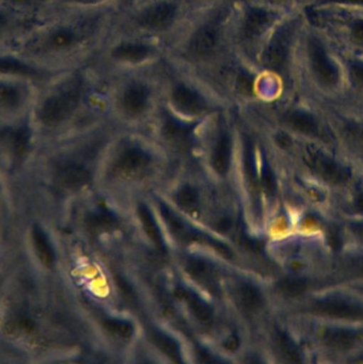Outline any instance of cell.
I'll list each match as a JSON object with an SVG mask.
<instances>
[{
    "mask_svg": "<svg viewBox=\"0 0 363 364\" xmlns=\"http://www.w3.org/2000/svg\"><path fill=\"white\" fill-rule=\"evenodd\" d=\"M177 202L183 208H191L198 203V193L192 187L184 186L177 193Z\"/></svg>",
    "mask_w": 363,
    "mask_h": 364,
    "instance_id": "1f68e13d",
    "label": "cell"
},
{
    "mask_svg": "<svg viewBox=\"0 0 363 364\" xmlns=\"http://www.w3.org/2000/svg\"><path fill=\"white\" fill-rule=\"evenodd\" d=\"M175 295L179 299L186 301L190 312L200 323H211V319H213V312H211V308L196 294L184 289V287H177L175 289Z\"/></svg>",
    "mask_w": 363,
    "mask_h": 364,
    "instance_id": "44dd1931",
    "label": "cell"
},
{
    "mask_svg": "<svg viewBox=\"0 0 363 364\" xmlns=\"http://www.w3.org/2000/svg\"><path fill=\"white\" fill-rule=\"evenodd\" d=\"M354 210L357 213H363V193H359L354 199Z\"/></svg>",
    "mask_w": 363,
    "mask_h": 364,
    "instance_id": "60d3db41",
    "label": "cell"
},
{
    "mask_svg": "<svg viewBox=\"0 0 363 364\" xmlns=\"http://www.w3.org/2000/svg\"><path fill=\"white\" fill-rule=\"evenodd\" d=\"M42 82L29 76L0 72V120H30Z\"/></svg>",
    "mask_w": 363,
    "mask_h": 364,
    "instance_id": "30bf717a",
    "label": "cell"
},
{
    "mask_svg": "<svg viewBox=\"0 0 363 364\" xmlns=\"http://www.w3.org/2000/svg\"><path fill=\"white\" fill-rule=\"evenodd\" d=\"M297 36V21L286 14L265 40L253 60L258 73L281 82L290 72Z\"/></svg>",
    "mask_w": 363,
    "mask_h": 364,
    "instance_id": "9c48e42d",
    "label": "cell"
},
{
    "mask_svg": "<svg viewBox=\"0 0 363 364\" xmlns=\"http://www.w3.org/2000/svg\"><path fill=\"white\" fill-rule=\"evenodd\" d=\"M349 229L354 235L363 238V223H352L349 225Z\"/></svg>",
    "mask_w": 363,
    "mask_h": 364,
    "instance_id": "ab89813d",
    "label": "cell"
},
{
    "mask_svg": "<svg viewBox=\"0 0 363 364\" xmlns=\"http://www.w3.org/2000/svg\"><path fill=\"white\" fill-rule=\"evenodd\" d=\"M151 155L147 150L130 141L122 148L115 159V169L122 173L130 174L144 169L151 163Z\"/></svg>",
    "mask_w": 363,
    "mask_h": 364,
    "instance_id": "2e32d148",
    "label": "cell"
},
{
    "mask_svg": "<svg viewBox=\"0 0 363 364\" xmlns=\"http://www.w3.org/2000/svg\"><path fill=\"white\" fill-rule=\"evenodd\" d=\"M223 346L224 348L228 349V350H236V349L238 348L239 346L238 338H237V336H231L230 338H228V340H226V342H224Z\"/></svg>",
    "mask_w": 363,
    "mask_h": 364,
    "instance_id": "74e56055",
    "label": "cell"
},
{
    "mask_svg": "<svg viewBox=\"0 0 363 364\" xmlns=\"http://www.w3.org/2000/svg\"><path fill=\"white\" fill-rule=\"evenodd\" d=\"M307 287H309L307 281L303 278H297V277L282 279L275 285L278 293L288 298L299 297V296L303 295L307 291Z\"/></svg>",
    "mask_w": 363,
    "mask_h": 364,
    "instance_id": "484cf974",
    "label": "cell"
},
{
    "mask_svg": "<svg viewBox=\"0 0 363 364\" xmlns=\"http://www.w3.org/2000/svg\"><path fill=\"white\" fill-rule=\"evenodd\" d=\"M152 340L155 343L158 349H160L172 361L177 362V363L182 362L181 349L174 338L164 332L154 330L152 332Z\"/></svg>",
    "mask_w": 363,
    "mask_h": 364,
    "instance_id": "cb8c5ba5",
    "label": "cell"
},
{
    "mask_svg": "<svg viewBox=\"0 0 363 364\" xmlns=\"http://www.w3.org/2000/svg\"><path fill=\"white\" fill-rule=\"evenodd\" d=\"M305 161L310 169L330 185H344L350 180V172L347 168L340 165L326 155L315 151H309Z\"/></svg>",
    "mask_w": 363,
    "mask_h": 364,
    "instance_id": "4fadbf2b",
    "label": "cell"
},
{
    "mask_svg": "<svg viewBox=\"0 0 363 364\" xmlns=\"http://www.w3.org/2000/svg\"><path fill=\"white\" fill-rule=\"evenodd\" d=\"M190 16L184 0H128L117 12L115 27L168 46Z\"/></svg>",
    "mask_w": 363,
    "mask_h": 364,
    "instance_id": "52a82bcc",
    "label": "cell"
},
{
    "mask_svg": "<svg viewBox=\"0 0 363 364\" xmlns=\"http://www.w3.org/2000/svg\"><path fill=\"white\" fill-rule=\"evenodd\" d=\"M121 8L56 9L36 22L10 50L47 75L90 65L115 28Z\"/></svg>",
    "mask_w": 363,
    "mask_h": 364,
    "instance_id": "6da1fadb",
    "label": "cell"
},
{
    "mask_svg": "<svg viewBox=\"0 0 363 364\" xmlns=\"http://www.w3.org/2000/svg\"><path fill=\"white\" fill-rule=\"evenodd\" d=\"M352 35L358 41L363 42V21L357 23L352 28Z\"/></svg>",
    "mask_w": 363,
    "mask_h": 364,
    "instance_id": "f35d334b",
    "label": "cell"
},
{
    "mask_svg": "<svg viewBox=\"0 0 363 364\" xmlns=\"http://www.w3.org/2000/svg\"><path fill=\"white\" fill-rule=\"evenodd\" d=\"M159 73L162 112L179 124L196 127L232 108L194 72L166 59L160 65Z\"/></svg>",
    "mask_w": 363,
    "mask_h": 364,
    "instance_id": "5b68a950",
    "label": "cell"
},
{
    "mask_svg": "<svg viewBox=\"0 0 363 364\" xmlns=\"http://www.w3.org/2000/svg\"><path fill=\"white\" fill-rule=\"evenodd\" d=\"M100 76L93 65L55 74L41 85L29 122L47 131L76 122L100 108Z\"/></svg>",
    "mask_w": 363,
    "mask_h": 364,
    "instance_id": "3957f363",
    "label": "cell"
},
{
    "mask_svg": "<svg viewBox=\"0 0 363 364\" xmlns=\"http://www.w3.org/2000/svg\"><path fill=\"white\" fill-rule=\"evenodd\" d=\"M362 341L363 332L360 330L329 328L322 334V344L332 350H350Z\"/></svg>",
    "mask_w": 363,
    "mask_h": 364,
    "instance_id": "e0dca14e",
    "label": "cell"
},
{
    "mask_svg": "<svg viewBox=\"0 0 363 364\" xmlns=\"http://www.w3.org/2000/svg\"><path fill=\"white\" fill-rule=\"evenodd\" d=\"M19 327L21 329L26 330V331H31L32 328H33V323L30 319L27 318H21L19 321Z\"/></svg>",
    "mask_w": 363,
    "mask_h": 364,
    "instance_id": "b9f144b4",
    "label": "cell"
},
{
    "mask_svg": "<svg viewBox=\"0 0 363 364\" xmlns=\"http://www.w3.org/2000/svg\"><path fill=\"white\" fill-rule=\"evenodd\" d=\"M307 54L314 75L327 87H335L339 80V73L333 67L317 40L310 38L307 41Z\"/></svg>",
    "mask_w": 363,
    "mask_h": 364,
    "instance_id": "5bb4252c",
    "label": "cell"
},
{
    "mask_svg": "<svg viewBox=\"0 0 363 364\" xmlns=\"http://www.w3.org/2000/svg\"><path fill=\"white\" fill-rule=\"evenodd\" d=\"M128 0H57V8L75 11H93V10L117 9L123 7Z\"/></svg>",
    "mask_w": 363,
    "mask_h": 364,
    "instance_id": "ffe728a7",
    "label": "cell"
},
{
    "mask_svg": "<svg viewBox=\"0 0 363 364\" xmlns=\"http://www.w3.org/2000/svg\"><path fill=\"white\" fill-rule=\"evenodd\" d=\"M88 227L96 233L109 232L117 227V220L115 216L108 213H98L91 215L87 220Z\"/></svg>",
    "mask_w": 363,
    "mask_h": 364,
    "instance_id": "83f0119b",
    "label": "cell"
},
{
    "mask_svg": "<svg viewBox=\"0 0 363 364\" xmlns=\"http://www.w3.org/2000/svg\"><path fill=\"white\" fill-rule=\"evenodd\" d=\"M311 312L317 316L342 321H363V306L337 298H324L314 301Z\"/></svg>",
    "mask_w": 363,
    "mask_h": 364,
    "instance_id": "8fae6325",
    "label": "cell"
},
{
    "mask_svg": "<svg viewBox=\"0 0 363 364\" xmlns=\"http://www.w3.org/2000/svg\"><path fill=\"white\" fill-rule=\"evenodd\" d=\"M185 269L194 278L202 279L209 274L211 268H209V263L205 262L204 259H199V257H191L186 263Z\"/></svg>",
    "mask_w": 363,
    "mask_h": 364,
    "instance_id": "4dcf8cb0",
    "label": "cell"
},
{
    "mask_svg": "<svg viewBox=\"0 0 363 364\" xmlns=\"http://www.w3.org/2000/svg\"><path fill=\"white\" fill-rule=\"evenodd\" d=\"M162 213L175 237L181 240H190V238L194 237L190 233L189 230L186 228V225L179 220V218H177V215L171 212L167 206H162Z\"/></svg>",
    "mask_w": 363,
    "mask_h": 364,
    "instance_id": "f546056e",
    "label": "cell"
},
{
    "mask_svg": "<svg viewBox=\"0 0 363 364\" xmlns=\"http://www.w3.org/2000/svg\"><path fill=\"white\" fill-rule=\"evenodd\" d=\"M0 4L36 22L53 14L57 8V0H0Z\"/></svg>",
    "mask_w": 363,
    "mask_h": 364,
    "instance_id": "9a60e30c",
    "label": "cell"
},
{
    "mask_svg": "<svg viewBox=\"0 0 363 364\" xmlns=\"http://www.w3.org/2000/svg\"><path fill=\"white\" fill-rule=\"evenodd\" d=\"M196 355H198L199 361L202 362V363H214V362L217 361V359L214 358L206 349L198 348Z\"/></svg>",
    "mask_w": 363,
    "mask_h": 364,
    "instance_id": "d590c367",
    "label": "cell"
},
{
    "mask_svg": "<svg viewBox=\"0 0 363 364\" xmlns=\"http://www.w3.org/2000/svg\"><path fill=\"white\" fill-rule=\"evenodd\" d=\"M360 136H361V138H362V139H363V129H362V131H361Z\"/></svg>",
    "mask_w": 363,
    "mask_h": 364,
    "instance_id": "ee69618b",
    "label": "cell"
},
{
    "mask_svg": "<svg viewBox=\"0 0 363 364\" xmlns=\"http://www.w3.org/2000/svg\"><path fill=\"white\" fill-rule=\"evenodd\" d=\"M282 123L296 133L305 136H317L318 125L313 117L300 110H288L281 117Z\"/></svg>",
    "mask_w": 363,
    "mask_h": 364,
    "instance_id": "d6986e66",
    "label": "cell"
},
{
    "mask_svg": "<svg viewBox=\"0 0 363 364\" xmlns=\"http://www.w3.org/2000/svg\"><path fill=\"white\" fill-rule=\"evenodd\" d=\"M184 1H185L187 7L189 8L190 12L194 14V12L213 7V6L221 3L223 0H184Z\"/></svg>",
    "mask_w": 363,
    "mask_h": 364,
    "instance_id": "d6a6232c",
    "label": "cell"
},
{
    "mask_svg": "<svg viewBox=\"0 0 363 364\" xmlns=\"http://www.w3.org/2000/svg\"><path fill=\"white\" fill-rule=\"evenodd\" d=\"M138 215L140 217L141 223H142L143 229L145 233L149 236V240L158 247V248H164V240H162V233L158 229L157 223L154 219L153 215L149 212V208L145 204L141 203L138 206Z\"/></svg>",
    "mask_w": 363,
    "mask_h": 364,
    "instance_id": "603a6c76",
    "label": "cell"
},
{
    "mask_svg": "<svg viewBox=\"0 0 363 364\" xmlns=\"http://www.w3.org/2000/svg\"><path fill=\"white\" fill-rule=\"evenodd\" d=\"M32 238H33L34 248L38 253V259L45 265L51 266L53 263V253L48 240L43 233L42 230L34 228L33 232H32Z\"/></svg>",
    "mask_w": 363,
    "mask_h": 364,
    "instance_id": "4316f807",
    "label": "cell"
},
{
    "mask_svg": "<svg viewBox=\"0 0 363 364\" xmlns=\"http://www.w3.org/2000/svg\"><path fill=\"white\" fill-rule=\"evenodd\" d=\"M352 80L358 86L363 87V65H354L350 68Z\"/></svg>",
    "mask_w": 363,
    "mask_h": 364,
    "instance_id": "e575fe53",
    "label": "cell"
},
{
    "mask_svg": "<svg viewBox=\"0 0 363 364\" xmlns=\"http://www.w3.org/2000/svg\"><path fill=\"white\" fill-rule=\"evenodd\" d=\"M262 183L266 193H273V191H275V178H273V172H271V170L269 169L268 167L264 168V171H263Z\"/></svg>",
    "mask_w": 363,
    "mask_h": 364,
    "instance_id": "836d02e7",
    "label": "cell"
},
{
    "mask_svg": "<svg viewBox=\"0 0 363 364\" xmlns=\"http://www.w3.org/2000/svg\"><path fill=\"white\" fill-rule=\"evenodd\" d=\"M349 269L357 277L363 278V259H357L356 261H352Z\"/></svg>",
    "mask_w": 363,
    "mask_h": 364,
    "instance_id": "8d00e7d4",
    "label": "cell"
},
{
    "mask_svg": "<svg viewBox=\"0 0 363 364\" xmlns=\"http://www.w3.org/2000/svg\"><path fill=\"white\" fill-rule=\"evenodd\" d=\"M235 0L191 14L167 46V60L196 74L205 73L234 54L231 22Z\"/></svg>",
    "mask_w": 363,
    "mask_h": 364,
    "instance_id": "7a4b0ae2",
    "label": "cell"
},
{
    "mask_svg": "<svg viewBox=\"0 0 363 364\" xmlns=\"http://www.w3.org/2000/svg\"><path fill=\"white\" fill-rule=\"evenodd\" d=\"M167 58V46L159 40L113 28L91 65L100 77L157 69Z\"/></svg>",
    "mask_w": 363,
    "mask_h": 364,
    "instance_id": "8992f818",
    "label": "cell"
},
{
    "mask_svg": "<svg viewBox=\"0 0 363 364\" xmlns=\"http://www.w3.org/2000/svg\"><path fill=\"white\" fill-rule=\"evenodd\" d=\"M105 329L120 338H130L135 333V327L130 321L119 318H107L104 323Z\"/></svg>",
    "mask_w": 363,
    "mask_h": 364,
    "instance_id": "f1b7e54d",
    "label": "cell"
},
{
    "mask_svg": "<svg viewBox=\"0 0 363 364\" xmlns=\"http://www.w3.org/2000/svg\"><path fill=\"white\" fill-rule=\"evenodd\" d=\"M285 16L283 10L258 0H235L231 22L233 53L249 65H253L256 53Z\"/></svg>",
    "mask_w": 363,
    "mask_h": 364,
    "instance_id": "ba28073f",
    "label": "cell"
},
{
    "mask_svg": "<svg viewBox=\"0 0 363 364\" xmlns=\"http://www.w3.org/2000/svg\"><path fill=\"white\" fill-rule=\"evenodd\" d=\"M56 178L61 186L68 189H77L85 186L90 181L87 169L70 161H64L56 169Z\"/></svg>",
    "mask_w": 363,
    "mask_h": 364,
    "instance_id": "ac0fdd59",
    "label": "cell"
},
{
    "mask_svg": "<svg viewBox=\"0 0 363 364\" xmlns=\"http://www.w3.org/2000/svg\"><path fill=\"white\" fill-rule=\"evenodd\" d=\"M275 346L284 361L290 362V363H298L302 361L298 348L285 332H278L275 336Z\"/></svg>",
    "mask_w": 363,
    "mask_h": 364,
    "instance_id": "d4e9b609",
    "label": "cell"
},
{
    "mask_svg": "<svg viewBox=\"0 0 363 364\" xmlns=\"http://www.w3.org/2000/svg\"><path fill=\"white\" fill-rule=\"evenodd\" d=\"M239 304L248 311H256L262 306L263 297L260 289L251 283L243 282L237 289Z\"/></svg>",
    "mask_w": 363,
    "mask_h": 364,
    "instance_id": "7402d4cb",
    "label": "cell"
},
{
    "mask_svg": "<svg viewBox=\"0 0 363 364\" xmlns=\"http://www.w3.org/2000/svg\"><path fill=\"white\" fill-rule=\"evenodd\" d=\"M332 3L349 4V5L362 6L363 0H330Z\"/></svg>",
    "mask_w": 363,
    "mask_h": 364,
    "instance_id": "7bdbcfd3",
    "label": "cell"
},
{
    "mask_svg": "<svg viewBox=\"0 0 363 364\" xmlns=\"http://www.w3.org/2000/svg\"><path fill=\"white\" fill-rule=\"evenodd\" d=\"M36 23L0 4V50H11Z\"/></svg>",
    "mask_w": 363,
    "mask_h": 364,
    "instance_id": "7c38bea8",
    "label": "cell"
},
{
    "mask_svg": "<svg viewBox=\"0 0 363 364\" xmlns=\"http://www.w3.org/2000/svg\"><path fill=\"white\" fill-rule=\"evenodd\" d=\"M159 68L100 77V110L126 124L162 116Z\"/></svg>",
    "mask_w": 363,
    "mask_h": 364,
    "instance_id": "277c9868",
    "label": "cell"
}]
</instances>
